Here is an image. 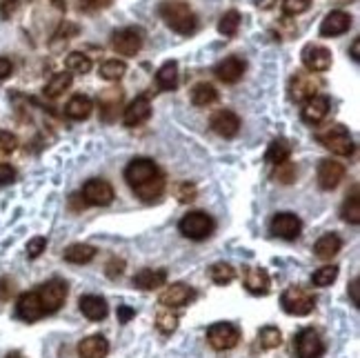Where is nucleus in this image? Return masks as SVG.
I'll use <instances>...</instances> for the list:
<instances>
[{
  "instance_id": "4c0bfd02",
  "label": "nucleus",
  "mask_w": 360,
  "mask_h": 358,
  "mask_svg": "<svg viewBox=\"0 0 360 358\" xmlns=\"http://www.w3.org/2000/svg\"><path fill=\"white\" fill-rule=\"evenodd\" d=\"M240 29V14L236 9H229L227 14H222L220 23H218V31L222 36H236Z\"/></svg>"
},
{
  "instance_id": "c85d7f7f",
  "label": "nucleus",
  "mask_w": 360,
  "mask_h": 358,
  "mask_svg": "<svg viewBox=\"0 0 360 358\" xmlns=\"http://www.w3.org/2000/svg\"><path fill=\"white\" fill-rule=\"evenodd\" d=\"M96 258V247L87 243H74L65 249V261L74 265H87Z\"/></svg>"
},
{
  "instance_id": "c03bdc74",
  "label": "nucleus",
  "mask_w": 360,
  "mask_h": 358,
  "mask_svg": "<svg viewBox=\"0 0 360 358\" xmlns=\"http://www.w3.org/2000/svg\"><path fill=\"white\" fill-rule=\"evenodd\" d=\"M18 147V138L14 136L12 131H5L0 129V156H9L14 154Z\"/></svg>"
},
{
  "instance_id": "2f4dec72",
  "label": "nucleus",
  "mask_w": 360,
  "mask_h": 358,
  "mask_svg": "<svg viewBox=\"0 0 360 358\" xmlns=\"http://www.w3.org/2000/svg\"><path fill=\"white\" fill-rule=\"evenodd\" d=\"M74 83V78H71L69 71H60V74H53V78L49 80L47 85H44V96L47 98H58L62 92H67Z\"/></svg>"
},
{
  "instance_id": "49530a36",
  "label": "nucleus",
  "mask_w": 360,
  "mask_h": 358,
  "mask_svg": "<svg viewBox=\"0 0 360 358\" xmlns=\"http://www.w3.org/2000/svg\"><path fill=\"white\" fill-rule=\"evenodd\" d=\"M16 181V169L7 163H0V185H9Z\"/></svg>"
},
{
  "instance_id": "9d476101",
  "label": "nucleus",
  "mask_w": 360,
  "mask_h": 358,
  "mask_svg": "<svg viewBox=\"0 0 360 358\" xmlns=\"http://www.w3.org/2000/svg\"><path fill=\"white\" fill-rule=\"evenodd\" d=\"M114 187L103 181V178H92L83 187V199L85 205H94V207H107L114 201Z\"/></svg>"
},
{
  "instance_id": "ddd939ff",
  "label": "nucleus",
  "mask_w": 360,
  "mask_h": 358,
  "mask_svg": "<svg viewBox=\"0 0 360 358\" xmlns=\"http://www.w3.org/2000/svg\"><path fill=\"white\" fill-rule=\"evenodd\" d=\"M303 65L307 67L311 74H322L331 67V51L322 44H307L300 53Z\"/></svg>"
},
{
  "instance_id": "b1692460",
  "label": "nucleus",
  "mask_w": 360,
  "mask_h": 358,
  "mask_svg": "<svg viewBox=\"0 0 360 358\" xmlns=\"http://www.w3.org/2000/svg\"><path fill=\"white\" fill-rule=\"evenodd\" d=\"M107 354H110V343H107V338L101 334L89 336L85 341H80L78 345L80 358H105Z\"/></svg>"
},
{
  "instance_id": "a878e982",
  "label": "nucleus",
  "mask_w": 360,
  "mask_h": 358,
  "mask_svg": "<svg viewBox=\"0 0 360 358\" xmlns=\"http://www.w3.org/2000/svg\"><path fill=\"white\" fill-rule=\"evenodd\" d=\"M92 110H94L92 98L78 94L74 98H69V103L65 105V116L71 120H85L92 116Z\"/></svg>"
},
{
  "instance_id": "c756f323",
  "label": "nucleus",
  "mask_w": 360,
  "mask_h": 358,
  "mask_svg": "<svg viewBox=\"0 0 360 358\" xmlns=\"http://www.w3.org/2000/svg\"><path fill=\"white\" fill-rule=\"evenodd\" d=\"M156 85L163 89V92H174L178 87V62L176 60H167L165 65L158 69Z\"/></svg>"
},
{
  "instance_id": "de8ad7c7",
  "label": "nucleus",
  "mask_w": 360,
  "mask_h": 358,
  "mask_svg": "<svg viewBox=\"0 0 360 358\" xmlns=\"http://www.w3.org/2000/svg\"><path fill=\"white\" fill-rule=\"evenodd\" d=\"M194 196H196V187L194 185H189V183H183L178 187V199L183 201V203H189V201H194Z\"/></svg>"
},
{
  "instance_id": "4468645a",
  "label": "nucleus",
  "mask_w": 360,
  "mask_h": 358,
  "mask_svg": "<svg viewBox=\"0 0 360 358\" xmlns=\"http://www.w3.org/2000/svg\"><path fill=\"white\" fill-rule=\"evenodd\" d=\"M196 298V292L189 287V285L185 283H174L169 285V287H165V292L160 294V305H163L165 309H174V307H185L189 305Z\"/></svg>"
},
{
  "instance_id": "e433bc0d",
  "label": "nucleus",
  "mask_w": 360,
  "mask_h": 358,
  "mask_svg": "<svg viewBox=\"0 0 360 358\" xmlns=\"http://www.w3.org/2000/svg\"><path fill=\"white\" fill-rule=\"evenodd\" d=\"M209 276L216 285H229L233 279H236V270H233L229 263H216V265H211Z\"/></svg>"
},
{
  "instance_id": "4be33fe9",
  "label": "nucleus",
  "mask_w": 360,
  "mask_h": 358,
  "mask_svg": "<svg viewBox=\"0 0 360 358\" xmlns=\"http://www.w3.org/2000/svg\"><path fill=\"white\" fill-rule=\"evenodd\" d=\"M165 283H167V272L165 270H149V267L136 272V274H133V279H131L133 287L145 290V292L163 287Z\"/></svg>"
},
{
  "instance_id": "1a4fd4ad",
  "label": "nucleus",
  "mask_w": 360,
  "mask_h": 358,
  "mask_svg": "<svg viewBox=\"0 0 360 358\" xmlns=\"http://www.w3.org/2000/svg\"><path fill=\"white\" fill-rule=\"evenodd\" d=\"M318 89H320V80L313 74H307V71H296L290 80V96L296 103L309 101V98L318 94Z\"/></svg>"
},
{
  "instance_id": "58836bf2",
  "label": "nucleus",
  "mask_w": 360,
  "mask_h": 358,
  "mask_svg": "<svg viewBox=\"0 0 360 358\" xmlns=\"http://www.w3.org/2000/svg\"><path fill=\"white\" fill-rule=\"evenodd\" d=\"M338 279V267L336 265H325L320 267V270H316L311 274V283L316 285V287H327V285H331Z\"/></svg>"
},
{
  "instance_id": "412c9836",
  "label": "nucleus",
  "mask_w": 360,
  "mask_h": 358,
  "mask_svg": "<svg viewBox=\"0 0 360 358\" xmlns=\"http://www.w3.org/2000/svg\"><path fill=\"white\" fill-rule=\"evenodd\" d=\"M245 60L238 58V56H229V58H224L220 60L218 65H216L214 69V74L218 76L222 83H227V85H233V83H238V80L242 78V74H245Z\"/></svg>"
},
{
  "instance_id": "37998d69",
  "label": "nucleus",
  "mask_w": 360,
  "mask_h": 358,
  "mask_svg": "<svg viewBox=\"0 0 360 358\" xmlns=\"http://www.w3.org/2000/svg\"><path fill=\"white\" fill-rule=\"evenodd\" d=\"M274 178H278V181L285 183V185L294 183V181H296V165H294V163H290V160H285V163L278 165V169H276Z\"/></svg>"
},
{
  "instance_id": "20e7f679",
  "label": "nucleus",
  "mask_w": 360,
  "mask_h": 358,
  "mask_svg": "<svg viewBox=\"0 0 360 358\" xmlns=\"http://www.w3.org/2000/svg\"><path fill=\"white\" fill-rule=\"evenodd\" d=\"M214 227H216L214 218L209 216V214H205V212H189L178 222L180 234H183L185 238H189V240H205V238H209Z\"/></svg>"
},
{
  "instance_id": "f257e3e1",
  "label": "nucleus",
  "mask_w": 360,
  "mask_h": 358,
  "mask_svg": "<svg viewBox=\"0 0 360 358\" xmlns=\"http://www.w3.org/2000/svg\"><path fill=\"white\" fill-rule=\"evenodd\" d=\"M125 181L142 201H156L165 192V174L149 158H133L125 167Z\"/></svg>"
},
{
  "instance_id": "423d86ee",
  "label": "nucleus",
  "mask_w": 360,
  "mask_h": 358,
  "mask_svg": "<svg viewBox=\"0 0 360 358\" xmlns=\"http://www.w3.org/2000/svg\"><path fill=\"white\" fill-rule=\"evenodd\" d=\"M207 341L218 352L233 350L240 343V329L231 323H214L207 329Z\"/></svg>"
},
{
  "instance_id": "f03ea898",
  "label": "nucleus",
  "mask_w": 360,
  "mask_h": 358,
  "mask_svg": "<svg viewBox=\"0 0 360 358\" xmlns=\"http://www.w3.org/2000/svg\"><path fill=\"white\" fill-rule=\"evenodd\" d=\"M160 16H163L167 27H172L176 34H183V36L194 34L198 27L196 14L183 0H165V3L160 5Z\"/></svg>"
},
{
  "instance_id": "7c9ffc66",
  "label": "nucleus",
  "mask_w": 360,
  "mask_h": 358,
  "mask_svg": "<svg viewBox=\"0 0 360 358\" xmlns=\"http://www.w3.org/2000/svg\"><path fill=\"white\" fill-rule=\"evenodd\" d=\"M292 154V145H290V140H285V138H276L269 142V147L265 151V160L269 165H281L285 163L287 158H290Z\"/></svg>"
},
{
  "instance_id": "bb28decb",
  "label": "nucleus",
  "mask_w": 360,
  "mask_h": 358,
  "mask_svg": "<svg viewBox=\"0 0 360 358\" xmlns=\"http://www.w3.org/2000/svg\"><path fill=\"white\" fill-rule=\"evenodd\" d=\"M245 287L256 294V296H265L269 292V274L263 267H251L247 270V276H245Z\"/></svg>"
},
{
  "instance_id": "79ce46f5",
  "label": "nucleus",
  "mask_w": 360,
  "mask_h": 358,
  "mask_svg": "<svg viewBox=\"0 0 360 358\" xmlns=\"http://www.w3.org/2000/svg\"><path fill=\"white\" fill-rule=\"evenodd\" d=\"M311 7V0H283L285 16H300Z\"/></svg>"
},
{
  "instance_id": "5701e85b",
  "label": "nucleus",
  "mask_w": 360,
  "mask_h": 358,
  "mask_svg": "<svg viewBox=\"0 0 360 358\" xmlns=\"http://www.w3.org/2000/svg\"><path fill=\"white\" fill-rule=\"evenodd\" d=\"M98 105H101V118L112 123L116 116H118V110L123 105V94L118 89H105V92H101V96H98Z\"/></svg>"
},
{
  "instance_id": "3c124183",
  "label": "nucleus",
  "mask_w": 360,
  "mask_h": 358,
  "mask_svg": "<svg viewBox=\"0 0 360 358\" xmlns=\"http://www.w3.org/2000/svg\"><path fill=\"white\" fill-rule=\"evenodd\" d=\"M12 71H14L12 60L5 58V56H0V80H5V78L12 76Z\"/></svg>"
},
{
  "instance_id": "6ab92c4d",
  "label": "nucleus",
  "mask_w": 360,
  "mask_h": 358,
  "mask_svg": "<svg viewBox=\"0 0 360 358\" xmlns=\"http://www.w3.org/2000/svg\"><path fill=\"white\" fill-rule=\"evenodd\" d=\"M329 114V98L316 94L309 101H305L300 110V118L307 125H318L320 120H325V116Z\"/></svg>"
},
{
  "instance_id": "f8f14e48",
  "label": "nucleus",
  "mask_w": 360,
  "mask_h": 358,
  "mask_svg": "<svg viewBox=\"0 0 360 358\" xmlns=\"http://www.w3.org/2000/svg\"><path fill=\"white\" fill-rule=\"evenodd\" d=\"M296 354H298V358H320L322 352H325V345H322L320 341V334L316 332V329H303V332L296 336Z\"/></svg>"
},
{
  "instance_id": "4d7b16f0",
  "label": "nucleus",
  "mask_w": 360,
  "mask_h": 358,
  "mask_svg": "<svg viewBox=\"0 0 360 358\" xmlns=\"http://www.w3.org/2000/svg\"><path fill=\"white\" fill-rule=\"evenodd\" d=\"M5 358H23L21 354H18V352H12V354H7Z\"/></svg>"
},
{
  "instance_id": "c9c22d12",
  "label": "nucleus",
  "mask_w": 360,
  "mask_h": 358,
  "mask_svg": "<svg viewBox=\"0 0 360 358\" xmlns=\"http://www.w3.org/2000/svg\"><path fill=\"white\" fill-rule=\"evenodd\" d=\"M65 67L67 71H74V74H87V71H92V58L80 51H71L65 60Z\"/></svg>"
},
{
  "instance_id": "603ef678",
  "label": "nucleus",
  "mask_w": 360,
  "mask_h": 358,
  "mask_svg": "<svg viewBox=\"0 0 360 358\" xmlns=\"http://www.w3.org/2000/svg\"><path fill=\"white\" fill-rule=\"evenodd\" d=\"M133 316H136V311H133L131 307H127V305L118 307V320H120V323H129Z\"/></svg>"
},
{
  "instance_id": "ea45409f",
  "label": "nucleus",
  "mask_w": 360,
  "mask_h": 358,
  "mask_svg": "<svg viewBox=\"0 0 360 358\" xmlns=\"http://www.w3.org/2000/svg\"><path fill=\"white\" fill-rule=\"evenodd\" d=\"M343 218L352 225H358L360 222V199H358V190H354V194L349 196L343 205Z\"/></svg>"
},
{
  "instance_id": "cd10ccee",
  "label": "nucleus",
  "mask_w": 360,
  "mask_h": 358,
  "mask_svg": "<svg viewBox=\"0 0 360 358\" xmlns=\"http://www.w3.org/2000/svg\"><path fill=\"white\" fill-rule=\"evenodd\" d=\"M340 247H343V240L338 238V234H325L316 240V245H313V252L320 258V261H331L338 252Z\"/></svg>"
},
{
  "instance_id": "0eeeda50",
  "label": "nucleus",
  "mask_w": 360,
  "mask_h": 358,
  "mask_svg": "<svg viewBox=\"0 0 360 358\" xmlns=\"http://www.w3.org/2000/svg\"><path fill=\"white\" fill-rule=\"evenodd\" d=\"M142 42H145V34L138 27H125L114 34V49L120 53V56H136L142 49Z\"/></svg>"
},
{
  "instance_id": "5fc2aeb1",
  "label": "nucleus",
  "mask_w": 360,
  "mask_h": 358,
  "mask_svg": "<svg viewBox=\"0 0 360 358\" xmlns=\"http://www.w3.org/2000/svg\"><path fill=\"white\" fill-rule=\"evenodd\" d=\"M358 285H360V281H358V279H354V281H352V287H349V292H352V301H354V305H356V307L360 305V294H358Z\"/></svg>"
},
{
  "instance_id": "393cba45",
  "label": "nucleus",
  "mask_w": 360,
  "mask_h": 358,
  "mask_svg": "<svg viewBox=\"0 0 360 358\" xmlns=\"http://www.w3.org/2000/svg\"><path fill=\"white\" fill-rule=\"evenodd\" d=\"M80 311L89 318V320H103L107 316V301L103 296H96V294H87L78 301Z\"/></svg>"
},
{
  "instance_id": "9b49d317",
  "label": "nucleus",
  "mask_w": 360,
  "mask_h": 358,
  "mask_svg": "<svg viewBox=\"0 0 360 358\" xmlns=\"http://www.w3.org/2000/svg\"><path fill=\"white\" fill-rule=\"evenodd\" d=\"M269 229H272L274 236L283 238V240H296L303 231V222L296 214L281 212L272 218V222H269Z\"/></svg>"
},
{
  "instance_id": "6e6552de",
  "label": "nucleus",
  "mask_w": 360,
  "mask_h": 358,
  "mask_svg": "<svg viewBox=\"0 0 360 358\" xmlns=\"http://www.w3.org/2000/svg\"><path fill=\"white\" fill-rule=\"evenodd\" d=\"M36 292H38V296H40L44 314H53V311H58L62 305H65V298H67V283L53 279V281H49V283H44L42 287L36 290Z\"/></svg>"
},
{
  "instance_id": "aec40b11",
  "label": "nucleus",
  "mask_w": 360,
  "mask_h": 358,
  "mask_svg": "<svg viewBox=\"0 0 360 358\" xmlns=\"http://www.w3.org/2000/svg\"><path fill=\"white\" fill-rule=\"evenodd\" d=\"M151 116V103L147 96H138L136 101H131L127 105V110L123 114V123L127 125V127H138L145 120H149Z\"/></svg>"
},
{
  "instance_id": "f704fd0d",
  "label": "nucleus",
  "mask_w": 360,
  "mask_h": 358,
  "mask_svg": "<svg viewBox=\"0 0 360 358\" xmlns=\"http://www.w3.org/2000/svg\"><path fill=\"white\" fill-rule=\"evenodd\" d=\"M258 343H260V347H263V350H276V347L283 343L281 329L274 327V325L263 327V329L258 332Z\"/></svg>"
},
{
  "instance_id": "6e6d98bb",
  "label": "nucleus",
  "mask_w": 360,
  "mask_h": 358,
  "mask_svg": "<svg viewBox=\"0 0 360 358\" xmlns=\"http://www.w3.org/2000/svg\"><path fill=\"white\" fill-rule=\"evenodd\" d=\"M358 58H360V40L356 38V40L352 42V60L358 62Z\"/></svg>"
},
{
  "instance_id": "09e8293b",
  "label": "nucleus",
  "mask_w": 360,
  "mask_h": 358,
  "mask_svg": "<svg viewBox=\"0 0 360 358\" xmlns=\"http://www.w3.org/2000/svg\"><path fill=\"white\" fill-rule=\"evenodd\" d=\"M123 267H125V261H118V258H112L110 265H107V276H110V279H116V276L123 274Z\"/></svg>"
},
{
  "instance_id": "7ed1b4c3",
  "label": "nucleus",
  "mask_w": 360,
  "mask_h": 358,
  "mask_svg": "<svg viewBox=\"0 0 360 358\" xmlns=\"http://www.w3.org/2000/svg\"><path fill=\"white\" fill-rule=\"evenodd\" d=\"M320 145H325L331 154L336 156H352L354 154V140L343 125H329L327 129H320L316 133Z\"/></svg>"
},
{
  "instance_id": "a19ab883",
  "label": "nucleus",
  "mask_w": 360,
  "mask_h": 358,
  "mask_svg": "<svg viewBox=\"0 0 360 358\" xmlns=\"http://www.w3.org/2000/svg\"><path fill=\"white\" fill-rule=\"evenodd\" d=\"M156 327L163 334H172V332H176V327H178V316L172 314V309L160 311V314L156 316Z\"/></svg>"
},
{
  "instance_id": "864d4df0",
  "label": "nucleus",
  "mask_w": 360,
  "mask_h": 358,
  "mask_svg": "<svg viewBox=\"0 0 360 358\" xmlns=\"http://www.w3.org/2000/svg\"><path fill=\"white\" fill-rule=\"evenodd\" d=\"M9 285H12V281H9V279L0 281V301H7L9 296H12L14 287H9Z\"/></svg>"
},
{
  "instance_id": "a211bd4d",
  "label": "nucleus",
  "mask_w": 360,
  "mask_h": 358,
  "mask_svg": "<svg viewBox=\"0 0 360 358\" xmlns=\"http://www.w3.org/2000/svg\"><path fill=\"white\" fill-rule=\"evenodd\" d=\"M349 27H352V16L347 12H329L325 18H322L320 23V36H325V38H331V36H340L349 31Z\"/></svg>"
},
{
  "instance_id": "f3484780",
  "label": "nucleus",
  "mask_w": 360,
  "mask_h": 358,
  "mask_svg": "<svg viewBox=\"0 0 360 358\" xmlns=\"http://www.w3.org/2000/svg\"><path fill=\"white\" fill-rule=\"evenodd\" d=\"M345 178V165L338 160H320L318 165V185L322 190H336Z\"/></svg>"
},
{
  "instance_id": "2eb2a0df",
  "label": "nucleus",
  "mask_w": 360,
  "mask_h": 358,
  "mask_svg": "<svg viewBox=\"0 0 360 358\" xmlns=\"http://www.w3.org/2000/svg\"><path fill=\"white\" fill-rule=\"evenodd\" d=\"M16 314H18V318H23L25 323H34V320L42 318L44 309H42L38 292H25L16 303Z\"/></svg>"
},
{
  "instance_id": "72a5a7b5",
  "label": "nucleus",
  "mask_w": 360,
  "mask_h": 358,
  "mask_svg": "<svg viewBox=\"0 0 360 358\" xmlns=\"http://www.w3.org/2000/svg\"><path fill=\"white\" fill-rule=\"evenodd\" d=\"M125 71H127V65H125V60H118V58H112V60H105L101 65V78L110 80V83H114V80H120L125 76Z\"/></svg>"
},
{
  "instance_id": "39448f33",
  "label": "nucleus",
  "mask_w": 360,
  "mask_h": 358,
  "mask_svg": "<svg viewBox=\"0 0 360 358\" xmlns=\"http://www.w3.org/2000/svg\"><path fill=\"white\" fill-rule=\"evenodd\" d=\"M281 305L287 314H292V316H307V314H311L313 305H316V298H313L311 292L294 285V287H287L283 292Z\"/></svg>"
},
{
  "instance_id": "8fccbe9b",
  "label": "nucleus",
  "mask_w": 360,
  "mask_h": 358,
  "mask_svg": "<svg viewBox=\"0 0 360 358\" xmlns=\"http://www.w3.org/2000/svg\"><path fill=\"white\" fill-rule=\"evenodd\" d=\"M80 3H83L85 9H94L96 12V9H107L114 0H80Z\"/></svg>"
},
{
  "instance_id": "dca6fc26",
  "label": "nucleus",
  "mask_w": 360,
  "mask_h": 358,
  "mask_svg": "<svg viewBox=\"0 0 360 358\" xmlns=\"http://www.w3.org/2000/svg\"><path fill=\"white\" fill-rule=\"evenodd\" d=\"M209 125H211V129L222 138H233V136H238V131H240V118H238V114H233L231 110L216 112L211 116Z\"/></svg>"
},
{
  "instance_id": "473e14b6",
  "label": "nucleus",
  "mask_w": 360,
  "mask_h": 358,
  "mask_svg": "<svg viewBox=\"0 0 360 358\" xmlns=\"http://www.w3.org/2000/svg\"><path fill=\"white\" fill-rule=\"evenodd\" d=\"M218 101V92H216V87L209 85V83H198L194 89H192V103L196 107H207Z\"/></svg>"
},
{
  "instance_id": "a18cd8bd",
  "label": "nucleus",
  "mask_w": 360,
  "mask_h": 358,
  "mask_svg": "<svg viewBox=\"0 0 360 358\" xmlns=\"http://www.w3.org/2000/svg\"><path fill=\"white\" fill-rule=\"evenodd\" d=\"M44 247H47V238H44V236H36V238L29 240V243H27V256H29V258H38L44 252Z\"/></svg>"
}]
</instances>
